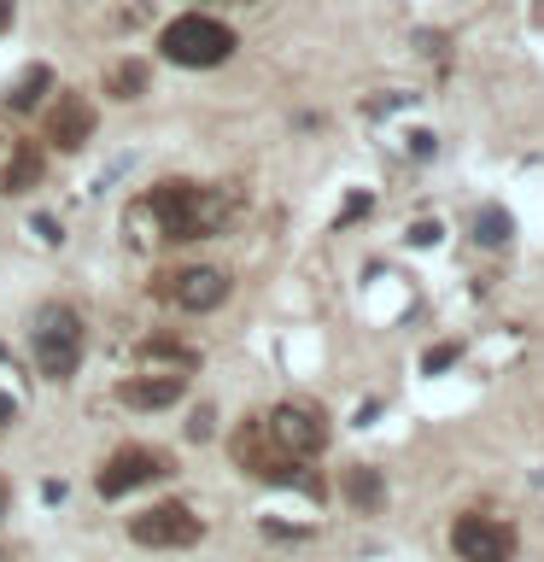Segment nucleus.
Listing matches in <instances>:
<instances>
[{"label":"nucleus","instance_id":"nucleus-1","mask_svg":"<svg viewBox=\"0 0 544 562\" xmlns=\"http://www.w3.org/2000/svg\"><path fill=\"white\" fill-rule=\"evenodd\" d=\"M152 211V223L165 228V240H200L223 223V200L211 188H193V182H165L152 188V200L140 205Z\"/></svg>","mask_w":544,"mask_h":562},{"label":"nucleus","instance_id":"nucleus-2","mask_svg":"<svg viewBox=\"0 0 544 562\" xmlns=\"http://www.w3.org/2000/svg\"><path fill=\"white\" fill-rule=\"evenodd\" d=\"M158 47H165V59H170V65L211 70V65H223L228 53H235V30H228L223 18L182 12V18H170V24H165V35H158Z\"/></svg>","mask_w":544,"mask_h":562},{"label":"nucleus","instance_id":"nucleus-3","mask_svg":"<svg viewBox=\"0 0 544 562\" xmlns=\"http://www.w3.org/2000/svg\"><path fill=\"white\" fill-rule=\"evenodd\" d=\"M35 363H42L47 381L77 375V363H82V323L70 311H47L42 316V328H35Z\"/></svg>","mask_w":544,"mask_h":562},{"label":"nucleus","instance_id":"nucleus-4","mask_svg":"<svg viewBox=\"0 0 544 562\" xmlns=\"http://www.w3.org/2000/svg\"><path fill=\"white\" fill-rule=\"evenodd\" d=\"M451 544H456L463 562H509L515 557V533H509L503 521H491V516H463L451 527Z\"/></svg>","mask_w":544,"mask_h":562},{"label":"nucleus","instance_id":"nucleus-5","mask_svg":"<svg viewBox=\"0 0 544 562\" xmlns=\"http://www.w3.org/2000/svg\"><path fill=\"white\" fill-rule=\"evenodd\" d=\"M129 533H135V544H152V551L158 544H193L200 539V516L182 509V504H158V509L129 521Z\"/></svg>","mask_w":544,"mask_h":562},{"label":"nucleus","instance_id":"nucleus-6","mask_svg":"<svg viewBox=\"0 0 544 562\" xmlns=\"http://www.w3.org/2000/svg\"><path fill=\"white\" fill-rule=\"evenodd\" d=\"M170 463L158 451H117L112 463L100 469V498H123V492H135V486H147V481H158Z\"/></svg>","mask_w":544,"mask_h":562},{"label":"nucleus","instance_id":"nucleus-7","mask_svg":"<svg viewBox=\"0 0 544 562\" xmlns=\"http://www.w3.org/2000/svg\"><path fill=\"white\" fill-rule=\"evenodd\" d=\"M53 140H59L65 153H77L88 135H94V105H88L82 94H59V105H53Z\"/></svg>","mask_w":544,"mask_h":562},{"label":"nucleus","instance_id":"nucleus-8","mask_svg":"<svg viewBox=\"0 0 544 562\" xmlns=\"http://www.w3.org/2000/svg\"><path fill=\"white\" fill-rule=\"evenodd\" d=\"M182 288H175V299H182L188 311H217L223 299H228V276L223 270H188V276H175Z\"/></svg>","mask_w":544,"mask_h":562},{"label":"nucleus","instance_id":"nucleus-9","mask_svg":"<svg viewBox=\"0 0 544 562\" xmlns=\"http://www.w3.org/2000/svg\"><path fill=\"white\" fill-rule=\"evenodd\" d=\"M182 398V381L175 375H158V381H123V404L135 411H165V404Z\"/></svg>","mask_w":544,"mask_h":562},{"label":"nucleus","instance_id":"nucleus-10","mask_svg":"<svg viewBox=\"0 0 544 562\" xmlns=\"http://www.w3.org/2000/svg\"><path fill=\"white\" fill-rule=\"evenodd\" d=\"M275 439H281V446H293V451H316V446H322V428L310 422V411H293V404H287V411H275Z\"/></svg>","mask_w":544,"mask_h":562},{"label":"nucleus","instance_id":"nucleus-11","mask_svg":"<svg viewBox=\"0 0 544 562\" xmlns=\"http://www.w3.org/2000/svg\"><path fill=\"white\" fill-rule=\"evenodd\" d=\"M474 240H486V246H503V240H509V211L486 205L480 217H474Z\"/></svg>","mask_w":544,"mask_h":562},{"label":"nucleus","instance_id":"nucleus-12","mask_svg":"<svg viewBox=\"0 0 544 562\" xmlns=\"http://www.w3.org/2000/svg\"><path fill=\"white\" fill-rule=\"evenodd\" d=\"M35 176H42V158H35V153H18V165H7V193L30 188Z\"/></svg>","mask_w":544,"mask_h":562},{"label":"nucleus","instance_id":"nucleus-13","mask_svg":"<svg viewBox=\"0 0 544 562\" xmlns=\"http://www.w3.org/2000/svg\"><path fill=\"white\" fill-rule=\"evenodd\" d=\"M42 88H47V70H30V77L12 88V105H35V94H42Z\"/></svg>","mask_w":544,"mask_h":562},{"label":"nucleus","instance_id":"nucleus-14","mask_svg":"<svg viewBox=\"0 0 544 562\" xmlns=\"http://www.w3.org/2000/svg\"><path fill=\"white\" fill-rule=\"evenodd\" d=\"M421 363H428V375H433V369H451V363H456V346H439V351H428Z\"/></svg>","mask_w":544,"mask_h":562},{"label":"nucleus","instance_id":"nucleus-15","mask_svg":"<svg viewBox=\"0 0 544 562\" xmlns=\"http://www.w3.org/2000/svg\"><path fill=\"white\" fill-rule=\"evenodd\" d=\"M410 240H416V246H433V240H439V223H416Z\"/></svg>","mask_w":544,"mask_h":562},{"label":"nucleus","instance_id":"nucleus-16","mask_svg":"<svg viewBox=\"0 0 544 562\" xmlns=\"http://www.w3.org/2000/svg\"><path fill=\"white\" fill-rule=\"evenodd\" d=\"M117 88H123V100H129L135 88H140V70H117Z\"/></svg>","mask_w":544,"mask_h":562},{"label":"nucleus","instance_id":"nucleus-17","mask_svg":"<svg viewBox=\"0 0 544 562\" xmlns=\"http://www.w3.org/2000/svg\"><path fill=\"white\" fill-rule=\"evenodd\" d=\"M12 416H18V404H12V393H0V428H7Z\"/></svg>","mask_w":544,"mask_h":562},{"label":"nucleus","instance_id":"nucleus-18","mask_svg":"<svg viewBox=\"0 0 544 562\" xmlns=\"http://www.w3.org/2000/svg\"><path fill=\"white\" fill-rule=\"evenodd\" d=\"M12 24V0H0V30H7Z\"/></svg>","mask_w":544,"mask_h":562},{"label":"nucleus","instance_id":"nucleus-19","mask_svg":"<svg viewBox=\"0 0 544 562\" xmlns=\"http://www.w3.org/2000/svg\"><path fill=\"white\" fill-rule=\"evenodd\" d=\"M0 516H7V486H0Z\"/></svg>","mask_w":544,"mask_h":562}]
</instances>
